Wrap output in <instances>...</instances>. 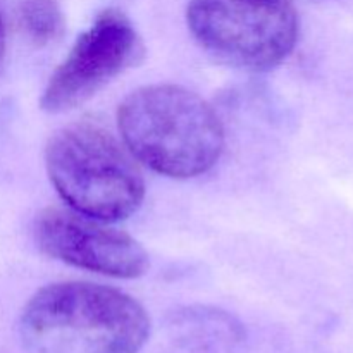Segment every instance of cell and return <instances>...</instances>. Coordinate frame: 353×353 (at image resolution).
I'll return each instance as SVG.
<instances>
[{
  "label": "cell",
  "instance_id": "6da1fadb",
  "mask_svg": "<svg viewBox=\"0 0 353 353\" xmlns=\"http://www.w3.org/2000/svg\"><path fill=\"white\" fill-rule=\"evenodd\" d=\"M19 333L30 353H138L150 334V319L119 290L68 281L31 296Z\"/></svg>",
  "mask_w": 353,
  "mask_h": 353
},
{
  "label": "cell",
  "instance_id": "7a4b0ae2",
  "mask_svg": "<svg viewBox=\"0 0 353 353\" xmlns=\"http://www.w3.org/2000/svg\"><path fill=\"white\" fill-rule=\"evenodd\" d=\"M117 124L133 157L168 178L203 174L223 154L219 116L202 97L183 86L134 90L121 102Z\"/></svg>",
  "mask_w": 353,
  "mask_h": 353
},
{
  "label": "cell",
  "instance_id": "3957f363",
  "mask_svg": "<svg viewBox=\"0 0 353 353\" xmlns=\"http://www.w3.org/2000/svg\"><path fill=\"white\" fill-rule=\"evenodd\" d=\"M48 176L69 209L116 223L140 209L145 181L137 159L107 128L83 119L52 134L45 148Z\"/></svg>",
  "mask_w": 353,
  "mask_h": 353
},
{
  "label": "cell",
  "instance_id": "277c9868",
  "mask_svg": "<svg viewBox=\"0 0 353 353\" xmlns=\"http://www.w3.org/2000/svg\"><path fill=\"white\" fill-rule=\"evenodd\" d=\"M186 19L203 50L248 71L276 68L299 40L292 0H190Z\"/></svg>",
  "mask_w": 353,
  "mask_h": 353
},
{
  "label": "cell",
  "instance_id": "5b68a950",
  "mask_svg": "<svg viewBox=\"0 0 353 353\" xmlns=\"http://www.w3.org/2000/svg\"><path fill=\"white\" fill-rule=\"evenodd\" d=\"M141 55L143 43L131 21L119 10H103L50 76L40 100L41 109L65 112L81 105L137 64Z\"/></svg>",
  "mask_w": 353,
  "mask_h": 353
},
{
  "label": "cell",
  "instance_id": "8992f818",
  "mask_svg": "<svg viewBox=\"0 0 353 353\" xmlns=\"http://www.w3.org/2000/svg\"><path fill=\"white\" fill-rule=\"evenodd\" d=\"M34 240L48 257L97 274L133 279L148 269L147 252L134 238L72 209L41 210Z\"/></svg>",
  "mask_w": 353,
  "mask_h": 353
},
{
  "label": "cell",
  "instance_id": "52a82bcc",
  "mask_svg": "<svg viewBox=\"0 0 353 353\" xmlns=\"http://www.w3.org/2000/svg\"><path fill=\"white\" fill-rule=\"evenodd\" d=\"M185 350L188 353H226L236 341L233 321L219 312L190 314L185 319Z\"/></svg>",
  "mask_w": 353,
  "mask_h": 353
},
{
  "label": "cell",
  "instance_id": "ba28073f",
  "mask_svg": "<svg viewBox=\"0 0 353 353\" xmlns=\"http://www.w3.org/2000/svg\"><path fill=\"white\" fill-rule=\"evenodd\" d=\"M17 23L37 47L50 45L64 33V16L57 0H19Z\"/></svg>",
  "mask_w": 353,
  "mask_h": 353
},
{
  "label": "cell",
  "instance_id": "9c48e42d",
  "mask_svg": "<svg viewBox=\"0 0 353 353\" xmlns=\"http://www.w3.org/2000/svg\"><path fill=\"white\" fill-rule=\"evenodd\" d=\"M3 55H6V21L0 12V65H2Z\"/></svg>",
  "mask_w": 353,
  "mask_h": 353
}]
</instances>
